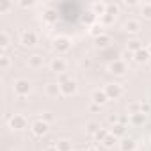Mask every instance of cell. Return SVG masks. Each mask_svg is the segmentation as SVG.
Segmentation results:
<instances>
[{
  "label": "cell",
  "mask_w": 151,
  "mask_h": 151,
  "mask_svg": "<svg viewBox=\"0 0 151 151\" xmlns=\"http://www.w3.org/2000/svg\"><path fill=\"white\" fill-rule=\"evenodd\" d=\"M135 62H139V64H142V62H147L149 59H151V55H149V52H147V48H142V50H139L137 53H135Z\"/></svg>",
  "instance_id": "15"
},
{
  "label": "cell",
  "mask_w": 151,
  "mask_h": 151,
  "mask_svg": "<svg viewBox=\"0 0 151 151\" xmlns=\"http://www.w3.org/2000/svg\"><path fill=\"white\" fill-rule=\"evenodd\" d=\"M43 151H59V149L55 147V144H50V146H46V147H45Z\"/></svg>",
  "instance_id": "31"
},
{
  "label": "cell",
  "mask_w": 151,
  "mask_h": 151,
  "mask_svg": "<svg viewBox=\"0 0 151 151\" xmlns=\"http://www.w3.org/2000/svg\"><path fill=\"white\" fill-rule=\"evenodd\" d=\"M123 29H124L126 32H130V34H137L139 29H140V23H139L137 20H126L124 25H123Z\"/></svg>",
  "instance_id": "13"
},
{
  "label": "cell",
  "mask_w": 151,
  "mask_h": 151,
  "mask_svg": "<svg viewBox=\"0 0 151 151\" xmlns=\"http://www.w3.org/2000/svg\"><path fill=\"white\" fill-rule=\"evenodd\" d=\"M128 50H130V52H133V53H137L139 50H142V45H140V41H137V39H132V41L128 43Z\"/></svg>",
  "instance_id": "22"
},
{
  "label": "cell",
  "mask_w": 151,
  "mask_h": 151,
  "mask_svg": "<svg viewBox=\"0 0 151 151\" xmlns=\"http://www.w3.org/2000/svg\"><path fill=\"white\" fill-rule=\"evenodd\" d=\"M55 147L59 151H71V142L68 139H59V140H55Z\"/></svg>",
  "instance_id": "16"
},
{
  "label": "cell",
  "mask_w": 151,
  "mask_h": 151,
  "mask_svg": "<svg viewBox=\"0 0 151 151\" xmlns=\"http://www.w3.org/2000/svg\"><path fill=\"white\" fill-rule=\"evenodd\" d=\"M55 18H57V14H55L53 11H48V13H45V22L52 23V22H55Z\"/></svg>",
  "instance_id": "28"
},
{
  "label": "cell",
  "mask_w": 151,
  "mask_h": 151,
  "mask_svg": "<svg viewBox=\"0 0 151 151\" xmlns=\"http://www.w3.org/2000/svg\"><path fill=\"white\" fill-rule=\"evenodd\" d=\"M146 121V114H133V116H130V123L133 124V126H139V124H142Z\"/></svg>",
  "instance_id": "19"
},
{
  "label": "cell",
  "mask_w": 151,
  "mask_h": 151,
  "mask_svg": "<svg viewBox=\"0 0 151 151\" xmlns=\"http://www.w3.org/2000/svg\"><path fill=\"white\" fill-rule=\"evenodd\" d=\"M11 45V37L6 30L0 32V46H2V50H7V46Z\"/></svg>",
  "instance_id": "17"
},
{
  "label": "cell",
  "mask_w": 151,
  "mask_h": 151,
  "mask_svg": "<svg viewBox=\"0 0 151 151\" xmlns=\"http://www.w3.org/2000/svg\"><path fill=\"white\" fill-rule=\"evenodd\" d=\"M27 64H29L30 69H39V68H43V64H45V57L39 55V53H34V55L29 57Z\"/></svg>",
  "instance_id": "10"
},
{
  "label": "cell",
  "mask_w": 151,
  "mask_h": 151,
  "mask_svg": "<svg viewBox=\"0 0 151 151\" xmlns=\"http://www.w3.org/2000/svg\"><path fill=\"white\" fill-rule=\"evenodd\" d=\"M20 6H22V7H32L34 4H32V2H22Z\"/></svg>",
  "instance_id": "32"
},
{
  "label": "cell",
  "mask_w": 151,
  "mask_h": 151,
  "mask_svg": "<svg viewBox=\"0 0 151 151\" xmlns=\"http://www.w3.org/2000/svg\"><path fill=\"white\" fill-rule=\"evenodd\" d=\"M30 89H32V84L27 80V78H18L16 82H14V86H13V91H14V94L22 100V98H25V96H29L30 94Z\"/></svg>",
  "instance_id": "1"
},
{
  "label": "cell",
  "mask_w": 151,
  "mask_h": 151,
  "mask_svg": "<svg viewBox=\"0 0 151 151\" xmlns=\"http://www.w3.org/2000/svg\"><path fill=\"white\" fill-rule=\"evenodd\" d=\"M103 91L107 93L109 100H117V98L123 94V87H121L119 84H109V86H105Z\"/></svg>",
  "instance_id": "7"
},
{
  "label": "cell",
  "mask_w": 151,
  "mask_h": 151,
  "mask_svg": "<svg viewBox=\"0 0 151 151\" xmlns=\"http://www.w3.org/2000/svg\"><path fill=\"white\" fill-rule=\"evenodd\" d=\"M109 71L110 73H114V75H124L126 71H128V66H126V62L124 60H114V62H110V66H109Z\"/></svg>",
  "instance_id": "9"
},
{
  "label": "cell",
  "mask_w": 151,
  "mask_h": 151,
  "mask_svg": "<svg viewBox=\"0 0 151 151\" xmlns=\"http://www.w3.org/2000/svg\"><path fill=\"white\" fill-rule=\"evenodd\" d=\"M66 68H68V62H66L62 57H55V59H52V62H50V69H52L55 75H62V73L66 71Z\"/></svg>",
  "instance_id": "5"
},
{
  "label": "cell",
  "mask_w": 151,
  "mask_h": 151,
  "mask_svg": "<svg viewBox=\"0 0 151 151\" xmlns=\"http://www.w3.org/2000/svg\"><path fill=\"white\" fill-rule=\"evenodd\" d=\"M135 140L132 139V137H124L121 142H119V149L121 151H135Z\"/></svg>",
  "instance_id": "12"
},
{
  "label": "cell",
  "mask_w": 151,
  "mask_h": 151,
  "mask_svg": "<svg viewBox=\"0 0 151 151\" xmlns=\"http://www.w3.org/2000/svg\"><path fill=\"white\" fill-rule=\"evenodd\" d=\"M110 128H112V130H110V133H112L114 137H121V135H124V124L116 123V124H112Z\"/></svg>",
  "instance_id": "18"
},
{
  "label": "cell",
  "mask_w": 151,
  "mask_h": 151,
  "mask_svg": "<svg viewBox=\"0 0 151 151\" xmlns=\"http://www.w3.org/2000/svg\"><path fill=\"white\" fill-rule=\"evenodd\" d=\"M37 119H41V121H45V123H52V121H53V116H52L50 112H43Z\"/></svg>",
  "instance_id": "26"
},
{
  "label": "cell",
  "mask_w": 151,
  "mask_h": 151,
  "mask_svg": "<svg viewBox=\"0 0 151 151\" xmlns=\"http://www.w3.org/2000/svg\"><path fill=\"white\" fill-rule=\"evenodd\" d=\"M109 132H110V130H109ZM116 140H117V137H114L112 133H109V135L105 137V140H103V146H105V147H112Z\"/></svg>",
  "instance_id": "24"
},
{
  "label": "cell",
  "mask_w": 151,
  "mask_h": 151,
  "mask_svg": "<svg viewBox=\"0 0 151 151\" xmlns=\"http://www.w3.org/2000/svg\"><path fill=\"white\" fill-rule=\"evenodd\" d=\"M91 34H93V36H96V37H98V36H101V34H103V27H101V25H94V27L91 29Z\"/></svg>",
  "instance_id": "29"
},
{
  "label": "cell",
  "mask_w": 151,
  "mask_h": 151,
  "mask_svg": "<svg viewBox=\"0 0 151 151\" xmlns=\"http://www.w3.org/2000/svg\"><path fill=\"white\" fill-rule=\"evenodd\" d=\"M45 93H46V96L55 98V96H59V94H60V86H59V84L50 82V84H46V86H45Z\"/></svg>",
  "instance_id": "14"
},
{
  "label": "cell",
  "mask_w": 151,
  "mask_h": 151,
  "mask_svg": "<svg viewBox=\"0 0 151 151\" xmlns=\"http://www.w3.org/2000/svg\"><path fill=\"white\" fill-rule=\"evenodd\" d=\"M60 86V94L62 96H73L75 93H77V82H75L73 78H69V80H66L64 84H59Z\"/></svg>",
  "instance_id": "4"
},
{
  "label": "cell",
  "mask_w": 151,
  "mask_h": 151,
  "mask_svg": "<svg viewBox=\"0 0 151 151\" xmlns=\"http://www.w3.org/2000/svg\"><path fill=\"white\" fill-rule=\"evenodd\" d=\"M147 52H149V55H151V43H149V46H147Z\"/></svg>",
  "instance_id": "34"
},
{
  "label": "cell",
  "mask_w": 151,
  "mask_h": 151,
  "mask_svg": "<svg viewBox=\"0 0 151 151\" xmlns=\"http://www.w3.org/2000/svg\"><path fill=\"white\" fill-rule=\"evenodd\" d=\"M140 13H142V16H144L146 20H151V2H146V4H142V7H140Z\"/></svg>",
  "instance_id": "21"
},
{
  "label": "cell",
  "mask_w": 151,
  "mask_h": 151,
  "mask_svg": "<svg viewBox=\"0 0 151 151\" xmlns=\"http://www.w3.org/2000/svg\"><path fill=\"white\" fill-rule=\"evenodd\" d=\"M53 46H55V50H57L59 53H66V52L71 48V41H69L68 37L60 36V37H57V39L53 41Z\"/></svg>",
  "instance_id": "8"
},
{
  "label": "cell",
  "mask_w": 151,
  "mask_h": 151,
  "mask_svg": "<svg viewBox=\"0 0 151 151\" xmlns=\"http://www.w3.org/2000/svg\"><path fill=\"white\" fill-rule=\"evenodd\" d=\"M94 41H96V46H107V43H109L110 39H109L107 34H101V36H98Z\"/></svg>",
  "instance_id": "23"
},
{
  "label": "cell",
  "mask_w": 151,
  "mask_h": 151,
  "mask_svg": "<svg viewBox=\"0 0 151 151\" xmlns=\"http://www.w3.org/2000/svg\"><path fill=\"white\" fill-rule=\"evenodd\" d=\"M91 98H93V103H94V105H105L107 100H109V96H107V93H105L103 89H96V91H93Z\"/></svg>",
  "instance_id": "11"
},
{
  "label": "cell",
  "mask_w": 151,
  "mask_h": 151,
  "mask_svg": "<svg viewBox=\"0 0 151 151\" xmlns=\"http://www.w3.org/2000/svg\"><path fill=\"white\" fill-rule=\"evenodd\" d=\"M109 133H110L109 130H100V132L96 133V137H94V139H96V140H100V142H103V140H105V137H107Z\"/></svg>",
  "instance_id": "27"
},
{
  "label": "cell",
  "mask_w": 151,
  "mask_h": 151,
  "mask_svg": "<svg viewBox=\"0 0 151 151\" xmlns=\"http://www.w3.org/2000/svg\"><path fill=\"white\" fill-rule=\"evenodd\" d=\"M100 132V126L96 124V123H89L87 124V128H86V133L87 135H91V137H96V133Z\"/></svg>",
  "instance_id": "20"
},
{
  "label": "cell",
  "mask_w": 151,
  "mask_h": 151,
  "mask_svg": "<svg viewBox=\"0 0 151 151\" xmlns=\"http://www.w3.org/2000/svg\"><path fill=\"white\" fill-rule=\"evenodd\" d=\"M30 130H32V133H34L36 137H43V135H46V132H48V123H45V121H41V119H36V121L30 124Z\"/></svg>",
  "instance_id": "6"
},
{
  "label": "cell",
  "mask_w": 151,
  "mask_h": 151,
  "mask_svg": "<svg viewBox=\"0 0 151 151\" xmlns=\"http://www.w3.org/2000/svg\"><path fill=\"white\" fill-rule=\"evenodd\" d=\"M9 66H11V57L2 55V57H0V68H2V69H7Z\"/></svg>",
  "instance_id": "25"
},
{
  "label": "cell",
  "mask_w": 151,
  "mask_h": 151,
  "mask_svg": "<svg viewBox=\"0 0 151 151\" xmlns=\"http://www.w3.org/2000/svg\"><path fill=\"white\" fill-rule=\"evenodd\" d=\"M7 123H9V128H11V130H23V128H27V124H29L27 117L22 116V114H14V116H11Z\"/></svg>",
  "instance_id": "3"
},
{
  "label": "cell",
  "mask_w": 151,
  "mask_h": 151,
  "mask_svg": "<svg viewBox=\"0 0 151 151\" xmlns=\"http://www.w3.org/2000/svg\"><path fill=\"white\" fill-rule=\"evenodd\" d=\"M86 151H100V149H98V147H96V146H89V147H87V149H86Z\"/></svg>",
  "instance_id": "33"
},
{
  "label": "cell",
  "mask_w": 151,
  "mask_h": 151,
  "mask_svg": "<svg viewBox=\"0 0 151 151\" xmlns=\"http://www.w3.org/2000/svg\"><path fill=\"white\" fill-rule=\"evenodd\" d=\"M36 43H37V36H36L34 30H22V34H20V45H22V46L30 48V46H34Z\"/></svg>",
  "instance_id": "2"
},
{
  "label": "cell",
  "mask_w": 151,
  "mask_h": 151,
  "mask_svg": "<svg viewBox=\"0 0 151 151\" xmlns=\"http://www.w3.org/2000/svg\"><path fill=\"white\" fill-rule=\"evenodd\" d=\"M11 6H13V4H2V6H0V13H4V11L11 9Z\"/></svg>",
  "instance_id": "30"
}]
</instances>
